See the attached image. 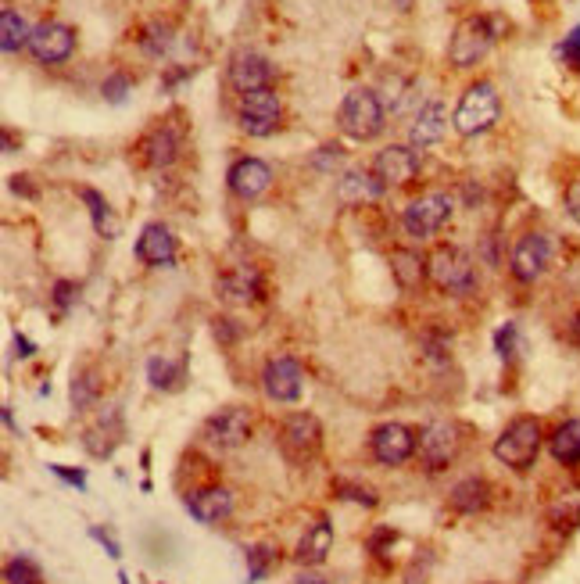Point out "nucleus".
Instances as JSON below:
<instances>
[{
    "label": "nucleus",
    "mask_w": 580,
    "mask_h": 584,
    "mask_svg": "<svg viewBox=\"0 0 580 584\" xmlns=\"http://www.w3.org/2000/svg\"><path fill=\"white\" fill-rule=\"evenodd\" d=\"M502 36V18L495 15H470L455 26L452 40H448V61L455 69H473L477 61L487 58V51L495 47Z\"/></svg>",
    "instance_id": "1"
},
{
    "label": "nucleus",
    "mask_w": 580,
    "mask_h": 584,
    "mask_svg": "<svg viewBox=\"0 0 580 584\" xmlns=\"http://www.w3.org/2000/svg\"><path fill=\"white\" fill-rule=\"evenodd\" d=\"M337 126L351 140H373L384 129V104H380V97L373 90L355 86L351 94H344L341 112H337Z\"/></svg>",
    "instance_id": "2"
},
{
    "label": "nucleus",
    "mask_w": 580,
    "mask_h": 584,
    "mask_svg": "<svg viewBox=\"0 0 580 584\" xmlns=\"http://www.w3.org/2000/svg\"><path fill=\"white\" fill-rule=\"evenodd\" d=\"M538 452H541V420H534V416H516L495 441V459L512 466V470H530Z\"/></svg>",
    "instance_id": "3"
},
{
    "label": "nucleus",
    "mask_w": 580,
    "mask_h": 584,
    "mask_svg": "<svg viewBox=\"0 0 580 584\" xmlns=\"http://www.w3.org/2000/svg\"><path fill=\"white\" fill-rule=\"evenodd\" d=\"M498 115H502V101H498V90L487 79L473 83L466 94L459 97V108H455V129L462 137H477V133H487L495 126Z\"/></svg>",
    "instance_id": "4"
},
{
    "label": "nucleus",
    "mask_w": 580,
    "mask_h": 584,
    "mask_svg": "<svg viewBox=\"0 0 580 584\" xmlns=\"http://www.w3.org/2000/svg\"><path fill=\"white\" fill-rule=\"evenodd\" d=\"M427 273L434 280V287L448 294H473L477 291V262H473L470 251L462 248H437L427 258Z\"/></svg>",
    "instance_id": "5"
},
{
    "label": "nucleus",
    "mask_w": 580,
    "mask_h": 584,
    "mask_svg": "<svg viewBox=\"0 0 580 584\" xmlns=\"http://www.w3.org/2000/svg\"><path fill=\"white\" fill-rule=\"evenodd\" d=\"M452 194H444V190H430V194H423V198L412 201L405 212H401V226H405V233L409 237H416V241H427V237H434L437 230H441L448 219H452Z\"/></svg>",
    "instance_id": "6"
},
{
    "label": "nucleus",
    "mask_w": 580,
    "mask_h": 584,
    "mask_svg": "<svg viewBox=\"0 0 580 584\" xmlns=\"http://www.w3.org/2000/svg\"><path fill=\"white\" fill-rule=\"evenodd\" d=\"M319 445H323V427L312 413H290L280 427V448L287 463L305 466L316 459Z\"/></svg>",
    "instance_id": "7"
},
{
    "label": "nucleus",
    "mask_w": 580,
    "mask_h": 584,
    "mask_svg": "<svg viewBox=\"0 0 580 584\" xmlns=\"http://www.w3.org/2000/svg\"><path fill=\"white\" fill-rule=\"evenodd\" d=\"M237 119L248 137H269V133H276L280 129V97H276L273 86L240 94Z\"/></svg>",
    "instance_id": "8"
},
{
    "label": "nucleus",
    "mask_w": 580,
    "mask_h": 584,
    "mask_svg": "<svg viewBox=\"0 0 580 584\" xmlns=\"http://www.w3.org/2000/svg\"><path fill=\"white\" fill-rule=\"evenodd\" d=\"M459 445H462L459 427H455L452 420H434L419 430V459H423V466L434 473L448 470V466L455 463Z\"/></svg>",
    "instance_id": "9"
},
{
    "label": "nucleus",
    "mask_w": 580,
    "mask_h": 584,
    "mask_svg": "<svg viewBox=\"0 0 580 584\" xmlns=\"http://www.w3.org/2000/svg\"><path fill=\"white\" fill-rule=\"evenodd\" d=\"M548 266H552V241H548V233H523L520 241L512 244L509 269L520 284L541 280Z\"/></svg>",
    "instance_id": "10"
},
{
    "label": "nucleus",
    "mask_w": 580,
    "mask_h": 584,
    "mask_svg": "<svg viewBox=\"0 0 580 584\" xmlns=\"http://www.w3.org/2000/svg\"><path fill=\"white\" fill-rule=\"evenodd\" d=\"M201 438L215 448H240L251 438V413L240 405H226L219 413H212L201 427Z\"/></svg>",
    "instance_id": "11"
},
{
    "label": "nucleus",
    "mask_w": 580,
    "mask_h": 584,
    "mask_svg": "<svg viewBox=\"0 0 580 584\" xmlns=\"http://www.w3.org/2000/svg\"><path fill=\"white\" fill-rule=\"evenodd\" d=\"M301 387H305V370H301L298 359H290V355H276V359L265 362L262 370V391L273 402H298L301 398Z\"/></svg>",
    "instance_id": "12"
},
{
    "label": "nucleus",
    "mask_w": 580,
    "mask_h": 584,
    "mask_svg": "<svg viewBox=\"0 0 580 584\" xmlns=\"http://www.w3.org/2000/svg\"><path fill=\"white\" fill-rule=\"evenodd\" d=\"M72 51H76V33L65 22H40L29 36V54L40 65H61L72 58Z\"/></svg>",
    "instance_id": "13"
},
{
    "label": "nucleus",
    "mask_w": 580,
    "mask_h": 584,
    "mask_svg": "<svg viewBox=\"0 0 580 584\" xmlns=\"http://www.w3.org/2000/svg\"><path fill=\"white\" fill-rule=\"evenodd\" d=\"M369 448H373L376 463L401 466V463H409V459L419 452V438L412 434L409 427H405V423H384V427L373 430Z\"/></svg>",
    "instance_id": "14"
},
{
    "label": "nucleus",
    "mask_w": 580,
    "mask_h": 584,
    "mask_svg": "<svg viewBox=\"0 0 580 584\" xmlns=\"http://www.w3.org/2000/svg\"><path fill=\"white\" fill-rule=\"evenodd\" d=\"M226 180H230V190L237 194V198L255 201L273 187V169H269L262 158H240V162L230 165Z\"/></svg>",
    "instance_id": "15"
},
{
    "label": "nucleus",
    "mask_w": 580,
    "mask_h": 584,
    "mask_svg": "<svg viewBox=\"0 0 580 584\" xmlns=\"http://www.w3.org/2000/svg\"><path fill=\"white\" fill-rule=\"evenodd\" d=\"M187 513L194 516V520H201V524H208V527L222 524V520H230V513H233V491L219 488V484L190 491L187 495Z\"/></svg>",
    "instance_id": "16"
},
{
    "label": "nucleus",
    "mask_w": 580,
    "mask_h": 584,
    "mask_svg": "<svg viewBox=\"0 0 580 584\" xmlns=\"http://www.w3.org/2000/svg\"><path fill=\"white\" fill-rule=\"evenodd\" d=\"M387 183L376 176V172H366V169H351L344 172L341 180H337V201L344 208H366L373 201H380Z\"/></svg>",
    "instance_id": "17"
},
{
    "label": "nucleus",
    "mask_w": 580,
    "mask_h": 584,
    "mask_svg": "<svg viewBox=\"0 0 580 584\" xmlns=\"http://www.w3.org/2000/svg\"><path fill=\"white\" fill-rule=\"evenodd\" d=\"M373 172L387 183V187H401V183H409L419 172V155L412 147L391 144V147H384V151H376Z\"/></svg>",
    "instance_id": "18"
},
{
    "label": "nucleus",
    "mask_w": 580,
    "mask_h": 584,
    "mask_svg": "<svg viewBox=\"0 0 580 584\" xmlns=\"http://www.w3.org/2000/svg\"><path fill=\"white\" fill-rule=\"evenodd\" d=\"M219 298L230 301V305H248L262 294V273L251 262H240V266H230L219 276Z\"/></svg>",
    "instance_id": "19"
},
{
    "label": "nucleus",
    "mask_w": 580,
    "mask_h": 584,
    "mask_svg": "<svg viewBox=\"0 0 580 584\" xmlns=\"http://www.w3.org/2000/svg\"><path fill=\"white\" fill-rule=\"evenodd\" d=\"M180 147H183L180 129L162 122V126H154L151 133L140 140V158H144V165H151V169H169V165L180 158Z\"/></svg>",
    "instance_id": "20"
},
{
    "label": "nucleus",
    "mask_w": 580,
    "mask_h": 584,
    "mask_svg": "<svg viewBox=\"0 0 580 584\" xmlns=\"http://www.w3.org/2000/svg\"><path fill=\"white\" fill-rule=\"evenodd\" d=\"M230 83L237 86L240 94H251V90H265L273 83V65L255 51H237L230 61Z\"/></svg>",
    "instance_id": "21"
},
{
    "label": "nucleus",
    "mask_w": 580,
    "mask_h": 584,
    "mask_svg": "<svg viewBox=\"0 0 580 584\" xmlns=\"http://www.w3.org/2000/svg\"><path fill=\"white\" fill-rule=\"evenodd\" d=\"M137 258L147 262V266H172V258H176V237H172L169 226L147 223L137 237Z\"/></svg>",
    "instance_id": "22"
},
{
    "label": "nucleus",
    "mask_w": 580,
    "mask_h": 584,
    "mask_svg": "<svg viewBox=\"0 0 580 584\" xmlns=\"http://www.w3.org/2000/svg\"><path fill=\"white\" fill-rule=\"evenodd\" d=\"M444 129H448V115H444V104L441 101H430L423 104L416 112L409 126V144L412 151H423V147H434L437 140L444 137Z\"/></svg>",
    "instance_id": "23"
},
{
    "label": "nucleus",
    "mask_w": 580,
    "mask_h": 584,
    "mask_svg": "<svg viewBox=\"0 0 580 584\" xmlns=\"http://www.w3.org/2000/svg\"><path fill=\"white\" fill-rule=\"evenodd\" d=\"M119 441H122V416H119V409H108V413L101 416V423H97V427H90L83 434L86 452H90V456H97V459L111 456Z\"/></svg>",
    "instance_id": "24"
},
{
    "label": "nucleus",
    "mask_w": 580,
    "mask_h": 584,
    "mask_svg": "<svg viewBox=\"0 0 580 584\" xmlns=\"http://www.w3.org/2000/svg\"><path fill=\"white\" fill-rule=\"evenodd\" d=\"M330 549H333V527L326 524V520H316V524L305 531V538L298 542L294 559H298L301 567H319V563L330 556Z\"/></svg>",
    "instance_id": "25"
},
{
    "label": "nucleus",
    "mask_w": 580,
    "mask_h": 584,
    "mask_svg": "<svg viewBox=\"0 0 580 584\" xmlns=\"http://www.w3.org/2000/svg\"><path fill=\"white\" fill-rule=\"evenodd\" d=\"M448 502H452L455 513L473 516L480 509H487V502H491V484L484 477H462L452 488V495H448Z\"/></svg>",
    "instance_id": "26"
},
{
    "label": "nucleus",
    "mask_w": 580,
    "mask_h": 584,
    "mask_svg": "<svg viewBox=\"0 0 580 584\" xmlns=\"http://www.w3.org/2000/svg\"><path fill=\"white\" fill-rule=\"evenodd\" d=\"M83 205L90 208V223H94L97 237H104V241H115V237H119V230H122V223H119V215L111 212V205L104 201L101 190L86 187L83 190Z\"/></svg>",
    "instance_id": "27"
},
{
    "label": "nucleus",
    "mask_w": 580,
    "mask_h": 584,
    "mask_svg": "<svg viewBox=\"0 0 580 584\" xmlns=\"http://www.w3.org/2000/svg\"><path fill=\"white\" fill-rule=\"evenodd\" d=\"M548 452L555 463L577 466L580 463V420H566L563 427H555V434L548 438Z\"/></svg>",
    "instance_id": "28"
},
{
    "label": "nucleus",
    "mask_w": 580,
    "mask_h": 584,
    "mask_svg": "<svg viewBox=\"0 0 580 584\" xmlns=\"http://www.w3.org/2000/svg\"><path fill=\"white\" fill-rule=\"evenodd\" d=\"M391 273L394 280H398V287H405V291H416L423 280H427V262L419 258V251H394L391 255Z\"/></svg>",
    "instance_id": "29"
},
{
    "label": "nucleus",
    "mask_w": 580,
    "mask_h": 584,
    "mask_svg": "<svg viewBox=\"0 0 580 584\" xmlns=\"http://www.w3.org/2000/svg\"><path fill=\"white\" fill-rule=\"evenodd\" d=\"M29 36H33V29H29V22L15 8L0 11V47H4V54H15L22 47H29Z\"/></svg>",
    "instance_id": "30"
},
{
    "label": "nucleus",
    "mask_w": 580,
    "mask_h": 584,
    "mask_svg": "<svg viewBox=\"0 0 580 584\" xmlns=\"http://www.w3.org/2000/svg\"><path fill=\"white\" fill-rule=\"evenodd\" d=\"M147 377H151V387H158V391H176V387L183 384V377H187V366L154 355V359L147 362Z\"/></svg>",
    "instance_id": "31"
},
{
    "label": "nucleus",
    "mask_w": 580,
    "mask_h": 584,
    "mask_svg": "<svg viewBox=\"0 0 580 584\" xmlns=\"http://www.w3.org/2000/svg\"><path fill=\"white\" fill-rule=\"evenodd\" d=\"M101 373L90 366V370L76 373L72 377V405H76V413H86L90 405H97V398H101Z\"/></svg>",
    "instance_id": "32"
},
{
    "label": "nucleus",
    "mask_w": 580,
    "mask_h": 584,
    "mask_svg": "<svg viewBox=\"0 0 580 584\" xmlns=\"http://www.w3.org/2000/svg\"><path fill=\"white\" fill-rule=\"evenodd\" d=\"M140 51H144L147 58H162V54H169L172 51V29L165 26V22H151V26H144Z\"/></svg>",
    "instance_id": "33"
},
{
    "label": "nucleus",
    "mask_w": 580,
    "mask_h": 584,
    "mask_svg": "<svg viewBox=\"0 0 580 584\" xmlns=\"http://www.w3.org/2000/svg\"><path fill=\"white\" fill-rule=\"evenodd\" d=\"M419 352H423V359H427L430 366H448V359H452V341L444 334H423L419 337Z\"/></svg>",
    "instance_id": "34"
},
{
    "label": "nucleus",
    "mask_w": 580,
    "mask_h": 584,
    "mask_svg": "<svg viewBox=\"0 0 580 584\" xmlns=\"http://www.w3.org/2000/svg\"><path fill=\"white\" fill-rule=\"evenodd\" d=\"M4 581L8 584H43V574L29 556H15L8 567H4Z\"/></svg>",
    "instance_id": "35"
},
{
    "label": "nucleus",
    "mask_w": 580,
    "mask_h": 584,
    "mask_svg": "<svg viewBox=\"0 0 580 584\" xmlns=\"http://www.w3.org/2000/svg\"><path fill=\"white\" fill-rule=\"evenodd\" d=\"M333 488H337V495H341L344 502H359V506L373 509L376 502V491L369 488V484H355V481H333Z\"/></svg>",
    "instance_id": "36"
},
{
    "label": "nucleus",
    "mask_w": 580,
    "mask_h": 584,
    "mask_svg": "<svg viewBox=\"0 0 580 584\" xmlns=\"http://www.w3.org/2000/svg\"><path fill=\"white\" fill-rule=\"evenodd\" d=\"M495 348H498V355H502L505 362L516 359V355H520V348H523L520 327H516V323H505V327L495 334Z\"/></svg>",
    "instance_id": "37"
},
{
    "label": "nucleus",
    "mask_w": 580,
    "mask_h": 584,
    "mask_svg": "<svg viewBox=\"0 0 580 584\" xmlns=\"http://www.w3.org/2000/svg\"><path fill=\"white\" fill-rule=\"evenodd\" d=\"M276 563V552L269 549V545H255V549H248V577L251 584L262 581L265 574H269V567Z\"/></svg>",
    "instance_id": "38"
},
{
    "label": "nucleus",
    "mask_w": 580,
    "mask_h": 584,
    "mask_svg": "<svg viewBox=\"0 0 580 584\" xmlns=\"http://www.w3.org/2000/svg\"><path fill=\"white\" fill-rule=\"evenodd\" d=\"M129 90H133V79H129L126 72H111V76L104 79V86H101L104 101H111V104H122V101H126Z\"/></svg>",
    "instance_id": "39"
},
{
    "label": "nucleus",
    "mask_w": 580,
    "mask_h": 584,
    "mask_svg": "<svg viewBox=\"0 0 580 584\" xmlns=\"http://www.w3.org/2000/svg\"><path fill=\"white\" fill-rule=\"evenodd\" d=\"M559 58H563L570 69L580 72V26L563 36V43H559Z\"/></svg>",
    "instance_id": "40"
},
{
    "label": "nucleus",
    "mask_w": 580,
    "mask_h": 584,
    "mask_svg": "<svg viewBox=\"0 0 580 584\" xmlns=\"http://www.w3.org/2000/svg\"><path fill=\"white\" fill-rule=\"evenodd\" d=\"M312 162H316V169L330 172V169H337V165L344 162V151L337 144H333V147H319V155L312 158Z\"/></svg>",
    "instance_id": "41"
},
{
    "label": "nucleus",
    "mask_w": 580,
    "mask_h": 584,
    "mask_svg": "<svg viewBox=\"0 0 580 584\" xmlns=\"http://www.w3.org/2000/svg\"><path fill=\"white\" fill-rule=\"evenodd\" d=\"M79 287L69 284V280H61V284H54V301H58V309H69L72 301H76Z\"/></svg>",
    "instance_id": "42"
},
{
    "label": "nucleus",
    "mask_w": 580,
    "mask_h": 584,
    "mask_svg": "<svg viewBox=\"0 0 580 584\" xmlns=\"http://www.w3.org/2000/svg\"><path fill=\"white\" fill-rule=\"evenodd\" d=\"M566 212H570V219L580 226V180H573L570 187H566Z\"/></svg>",
    "instance_id": "43"
},
{
    "label": "nucleus",
    "mask_w": 580,
    "mask_h": 584,
    "mask_svg": "<svg viewBox=\"0 0 580 584\" xmlns=\"http://www.w3.org/2000/svg\"><path fill=\"white\" fill-rule=\"evenodd\" d=\"M90 534H94V538H97V542H101V545H108V556H115V559L122 556L119 542H115V538H111V531H104V527H90Z\"/></svg>",
    "instance_id": "44"
},
{
    "label": "nucleus",
    "mask_w": 580,
    "mask_h": 584,
    "mask_svg": "<svg viewBox=\"0 0 580 584\" xmlns=\"http://www.w3.org/2000/svg\"><path fill=\"white\" fill-rule=\"evenodd\" d=\"M54 473H58V477H65V481H69V484H76V488H86V477H83V473H69V470H61V466H54Z\"/></svg>",
    "instance_id": "45"
},
{
    "label": "nucleus",
    "mask_w": 580,
    "mask_h": 584,
    "mask_svg": "<svg viewBox=\"0 0 580 584\" xmlns=\"http://www.w3.org/2000/svg\"><path fill=\"white\" fill-rule=\"evenodd\" d=\"M566 334H570V341H573V344H577V348H580V309H577V312H573V316H570V327H566Z\"/></svg>",
    "instance_id": "46"
},
{
    "label": "nucleus",
    "mask_w": 580,
    "mask_h": 584,
    "mask_svg": "<svg viewBox=\"0 0 580 584\" xmlns=\"http://www.w3.org/2000/svg\"><path fill=\"white\" fill-rule=\"evenodd\" d=\"M15 348H22V352H18L22 359H26V355H33V344H29L26 337H15Z\"/></svg>",
    "instance_id": "47"
},
{
    "label": "nucleus",
    "mask_w": 580,
    "mask_h": 584,
    "mask_svg": "<svg viewBox=\"0 0 580 584\" xmlns=\"http://www.w3.org/2000/svg\"><path fill=\"white\" fill-rule=\"evenodd\" d=\"M294 584H326L323 577H312V574H305V577H298Z\"/></svg>",
    "instance_id": "48"
}]
</instances>
